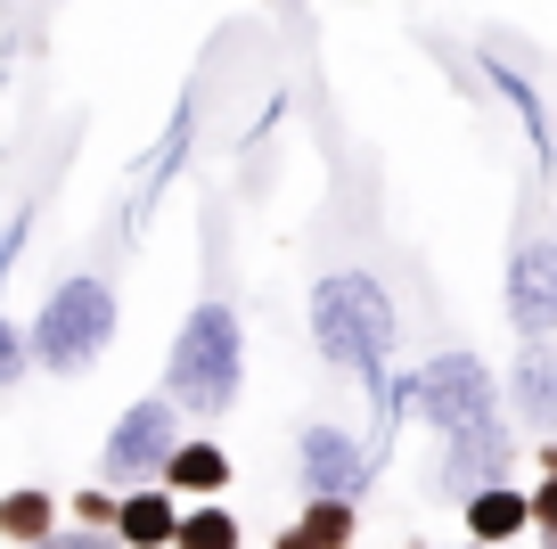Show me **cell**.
Here are the masks:
<instances>
[{
    "label": "cell",
    "mask_w": 557,
    "mask_h": 549,
    "mask_svg": "<svg viewBox=\"0 0 557 549\" xmlns=\"http://www.w3.org/2000/svg\"><path fill=\"white\" fill-rule=\"evenodd\" d=\"M74 525H90V533H115V500H107V492H83V500H74Z\"/></svg>",
    "instance_id": "cell-21"
},
{
    "label": "cell",
    "mask_w": 557,
    "mask_h": 549,
    "mask_svg": "<svg viewBox=\"0 0 557 549\" xmlns=\"http://www.w3.org/2000/svg\"><path fill=\"white\" fill-rule=\"evenodd\" d=\"M246 386V328L238 312L222 304V295H206V304L181 320L173 353H164V402H173L181 418H222L230 402H238Z\"/></svg>",
    "instance_id": "cell-2"
},
{
    "label": "cell",
    "mask_w": 557,
    "mask_h": 549,
    "mask_svg": "<svg viewBox=\"0 0 557 549\" xmlns=\"http://www.w3.org/2000/svg\"><path fill=\"white\" fill-rule=\"evenodd\" d=\"M508 402H517V418L533 435L557 443V353H549V344H524V353H517V369H508Z\"/></svg>",
    "instance_id": "cell-9"
},
{
    "label": "cell",
    "mask_w": 557,
    "mask_h": 549,
    "mask_svg": "<svg viewBox=\"0 0 557 549\" xmlns=\"http://www.w3.org/2000/svg\"><path fill=\"white\" fill-rule=\"evenodd\" d=\"M459 509H468V541H475V549H500V541H517V533L533 525V509H524V484H492V492L459 500Z\"/></svg>",
    "instance_id": "cell-12"
},
{
    "label": "cell",
    "mask_w": 557,
    "mask_h": 549,
    "mask_svg": "<svg viewBox=\"0 0 557 549\" xmlns=\"http://www.w3.org/2000/svg\"><path fill=\"white\" fill-rule=\"evenodd\" d=\"M418 418L435 435H475V427H508L500 418V386L475 353H435L418 369Z\"/></svg>",
    "instance_id": "cell-4"
},
{
    "label": "cell",
    "mask_w": 557,
    "mask_h": 549,
    "mask_svg": "<svg viewBox=\"0 0 557 549\" xmlns=\"http://www.w3.org/2000/svg\"><path fill=\"white\" fill-rule=\"evenodd\" d=\"M25 369H34V353H25V328L0 312V386H17Z\"/></svg>",
    "instance_id": "cell-18"
},
{
    "label": "cell",
    "mask_w": 557,
    "mask_h": 549,
    "mask_svg": "<svg viewBox=\"0 0 557 549\" xmlns=\"http://www.w3.org/2000/svg\"><path fill=\"white\" fill-rule=\"evenodd\" d=\"M352 525H361L352 500H304V516L278 533V541L287 549H352Z\"/></svg>",
    "instance_id": "cell-14"
},
{
    "label": "cell",
    "mask_w": 557,
    "mask_h": 549,
    "mask_svg": "<svg viewBox=\"0 0 557 549\" xmlns=\"http://www.w3.org/2000/svg\"><path fill=\"white\" fill-rule=\"evenodd\" d=\"M508 467H517V435L508 427H475V435H443L435 484L451 500H475V492H492V484H508Z\"/></svg>",
    "instance_id": "cell-8"
},
{
    "label": "cell",
    "mask_w": 557,
    "mask_h": 549,
    "mask_svg": "<svg viewBox=\"0 0 557 549\" xmlns=\"http://www.w3.org/2000/svg\"><path fill=\"white\" fill-rule=\"evenodd\" d=\"M25 222H34V206H9V213H0V271L17 263V246H25Z\"/></svg>",
    "instance_id": "cell-19"
},
{
    "label": "cell",
    "mask_w": 557,
    "mask_h": 549,
    "mask_svg": "<svg viewBox=\"0 0 557 549\" xmlns=\"http://www.w3.org/2000/svg\"><path fill=\"white\" fill-rule=\"evenodd\" d=\"M173 451H181V411H173L164 394H148V402H132V411L107 427V451H99V460H107V476H115V484H132V492H139V484L164 476V460H173Z\"/></svg>",
    "instance_id": "cell-5"
},
{
    "label": "cell",
    "mask_w": 557,
    "mask_h": 549,
    "mask_svg": "<svg viewBox=\"0 0 557 549\" xmlns=\"http://www.w3.org/2000/svg\"><path fill=\"white\" fill-rule=\"evenodd\" d=\"M394 337H401V312L369 271H329L312 288V344L345 378H361L369 394H385V353H394Z\"/></svg>",
    "instance_id": "cell-1"
},
{
    "label": "cell",
    "mask_w": 557,
    "mask_h": 549,
    "mask_svg": "<svg viewBox=\"0 0 557 549\" xmlns=\"http://www.w3.org/2000/svg\"><path fill=\"white\" fill-rule=\"evenodd\" d=\"M189 123H197V107H173V123H164V139H157V164H148V181L132 190V222H148V213H157L164 181H173L181 156H189Z\"/></svg>",
    "instance_id": "cell-15"
},
{
    "label": "cell",
    "mask_w": 557,
    "mask_h": 549,
    "mask_svg": "<svg viewBox=\"0 0 557 549\" xmlns=\"http://www.w3.org/2000/svg\"><path fill=\"white\" fill-rule=\"evenodd\" d=\"M524 509H533V525H524V533H533L541 549H557V476L524 484Z\"/></svg>",
    "instance_id": "cell-17"
},
{
    "label": "cell",
    "mask_w": 557,
    "mask_h": 549,
    "mask_svg": "<svg viewBox=\"0 0 557 549\" xmlns=\"http://www.w3.org/2000/svg\"><path fill=\"white\" fill-rule=\"evenodd\" d=\"M41 549H123V541H115V533H90V525H58Z\"/></svg>",
    "instance_id": "cell-20"
},
{
    "label": "cell",
    "mask_w": 557,
    "mask_h": 549,
    "mask_svg": "<svg viewBox=\"0 0 557 549\" xmlns=\"http://www.w3.org/2000/svg\"><path fill=\"white\" fill-rule=\"evenodd\" d=\"M58 533V492L50 484H17V492L0 500V541L9 549H41Z\"/></svg>",
    "instance_id": "cell-13"
},
{
    "label": "cell",
    "mask_w": 557,
    "mask_h": 549,
    "mask_svg": "<svg viewBox=\"0 0 557 549\" xmlns=\"http://www.w3.org/2000/svg\"><path fill=\"white\" fill-rule=\"evenodd\" d=\"M173 525H181V500L164 484H139V492L115 500V541L123 549H173Z\"/></svg>",
    "instance_id": "cell-11"
},
{
    "label": "cell",
    "mask_w": 557,
    "mask_h": 549,
    "mask_svg": "<svg viewBox=\"0 0 557 549\" xmlns=\"http://www.w3.org/2000/svg\"><path fill=\"white\" fill-rule=\"evenodd\" d=\"M508 328L524 344H549V328H557V239H524L508 255Z\"/></svg>",
    "instance_id": "cell-7"
},
{
    "label": "cell",
    "mask_w": 557,
    "mask_h": 549,
    "mask_svg": "<svg viewBox=\"0 0 557 549\" xmlns=\"http://www.w3.org/2000/svg\"><path fill=\"white\" fill-rule=\"evenodd\" d=\"M296 460H304V492L312 500H352V509H361L369 476H377V451L352 443L345 427H304Z\"/></svg>",
    "instance_id": "cell-6"
},
{
    "label": "cell",
    "mask_w": 557,
    "mask_h": 549,
    "mask_svg": "<svg viewBox=\"0 0 557 549\" xmlns=\"http://www.w3.org/2000/svg\"><path fill=\"white\" fill-rule=\"evenodd\" d=\"M157 484H164L173 500H222V492H230V451L213 443V435H197V443L181 435V451L164 460Z\"/></svg>",
    "instance_id": "cell-10"
},
{
    "label": "cell",
    "mask_w": 557,
    "mask_h": 549,
    "mask_svg": "<svg viewBox=\"0 0 557 549\" xmlns=\"http://www.w3.org/2000/svg\"><path fill=\"white\" fill-rule=\"evenodd\" d=\"M115 344V288L90 271L58 279L50 304H41V320L25 328V353H34V369H50V378H83V369H99V353Z\"/></svg>",
    "instance_id": "cell-3"
},
{
    "label": "cell",
    "mask_w": 557,
    "mask_h": 549,
    "mask_svg": "<svg viewBox=\"0 0 557 549\" xmlns=\"http://www.w3.org/2000/svg\"><path fill=\"white\" fill-rule=\"evenodd\" d=\"M173 549H238V516L222 500H189L173 525Z\"/></svg>",
    "instance_id": "cell-16"
},
{
    "label": "cell",
    "mask_w": 557,
    "mask_h": 549,
    "mask_svg": "<svg viewBox=\"0 0 557 549\" xmlns=\"http://www.w3.org/2000/svg\"><path fill=\"white\" fill-rule=\"evenodd\" d=\"M468 549H475V541H468Z\"/></svg>",
    "instance_id": "cell-23"
},
{
    "label": "cell",
    "mask_w": 557,
    "mask_h": 549,
    "mask_svg": "<svg viewBox=\"0 0 557 549\" xmlns=\"http://www.w3.org/2000/svg\"><path fill=\"white\" fill-rule=\"evenodd\" d=\"M271 549H287V541H271Z\"/></svg>",
    "instance_id": "cell-22"
}]
</instances>
